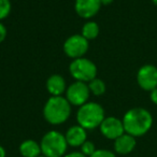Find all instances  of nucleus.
Segmentation results:
<instances>
[{"label": "nucleus", "instance_id": "ddd939ff", "mask_svg": "<svg viewBox=\"0 0 157 157\" xmlns=\"http://www.w3.org/2000/svg\"><path fill=\"white\" fill-rule=\"evenodd\" d=\"M46 90L51 96H61L67 90L65 78L60 74H53L46 81Z\"/></svg>", "mask_w": 157, "mask_h": 157}, {"label": "nucleus", "instance_id": "b1692460", "mask_svg": "<svg viewBox=\"0 0 157 157\" xmlns=\"http://www.w3.org/2000/svg\"><path fill=\"white\" fill-rule=\"evenodd\" d=\"M113 1L114 0H100V2L102 6H109V5H111Z\"/></svg>", "mask_w": 157, "mask_h": 157}, {"label": "nucleus", "instance_id": "6e6552de", "mask_svg": "<svg viewBox=\"0 0 157 157\" xmlns=\"http://www.w3.org/2000/svg\"><path fill=\"white\" fill-rule=\"evenodd\" d=\"M138 85L146 92L157 87V67L154 65H144L137 72Z\"/></svg>", "mask_w": 157, "mask_h": 157}, {"label": "nucleus", "instance_id": "423d86ee", "mask_svg": "<svg viewBox=\"0 0 157 157\" xmlns=\"http://www.w3.org/2000/svg\"><path fill=\"white\" fill-rule=\"evenodd\" d=\"M90 95V92L88 88V84L84 82L75 81L68 86L66 90V99L69 101L71 105H76V107H81L88 102Z\"/></svg>", "mask_w": 157, "mask_h": 157}, {"label": "nucleus", "instance_id": "412c9836", "mask_svg": "<svg viewBox=\"0 0 157 157\" xmlns=\"http://www.w3.org/2000/svg\"><path fill=\"white\" fill-rule=\"evenodd\" d=\"M150 99L155 105H157V87L150 92Z\"/></svg>", "mask_w": 157, "mask_h": 157}, {"label": "nucleus", "instance_id": "9b49d317", "mask_svg": "<svg viewBox=\"0 0 157 157\" xmlns=\"http://www.w3.org/2000/svg\"><path fill=\"white\" fill-rule=\"evenodd\" d=\"M66 141L68 145L72 147H80L84 142L87 140V132L86 129L80 125L71 126L65 133Z\"/></svg>", "mask_w": 157, "mask_h": 157}, {"label": "nucleus", "instance_id": "f257e3e1", "mask_svg": "<svg viewBox=\"0 0 157 157\" xmlns=\"http://www.w3.org/2000/svg\"><path fill=\"white\" fill-rule=\"evenodd\" d=\"M125 132L138 138L146 135L153 126V116L144 108H132L123 116Z\"/></svg>", "mask_w": 157, "mask_h": 157}, {"label": "nucleus", "instance_id": "dca6fc26", "mask_svg": "<svg viewBox=\"0 0 157 157\" xmlns=\"http://www.w3.org/2000/svg\"><path fill=\"white\" fill-rule=\"evenodd\" d=\"M88 88H90V94L95 96H102L105 93V84L100 78H94L93 81L88 83Z\"/></svg>", "mask_w": 157, "mask_h": 157}, {"label": "nucleus", "instance_id": "f3484780", "mask_svg": "<svg viewBox=\"0 0 157 157\" xmlns=\"http://www.w3.org/2000/svg\"><path fill=\"white\" fill-rule=\"evenodd\" d=\"M11 8L12 6L10 0H0V22L9 16Z\"/></svg>", "mask_w": 157, "mask_h": 157}, {"label": "nucleus", "instance_id": "aec40b11", "mask_svg": "<svg viewBox=\"0 0 157 157\" xmlns=\"http://www.w3.org/2000/svg\"><path fill=\"white\" fill-rule=\"evenodd\" d=\"M7 38V28L6 26L0 22V43L3 42Z\"/></svg>", "mask_w": 157, "mask_h": 157}, {"label": "nucleus", "instance_id": "4468645a", "mask_svg": "<svg viewBox=\"0 0 157 157\" xmlns=\"http://www.w3.org/2000/svg\"><path fill=\"white\" fill-rule=\"evenodd\" d=\"M20 154L23 157H38L42 154L40 143L35 140H25L20 145Z\"/></svg>", "mask_w": 157, "mask_h": 157}, {"label": "nucleus", "instance_id": "7ed1b4c3", "mask_svg": "<svg viewBox=\"0 0 157 157\" xmlns=\"http://www.w3.org/2000/svg\"><path fill=\"white\" fill-rule=\"evenodd\" d=\"M105 118V110L97 102H86L78 108L76 113L78 125L86 130H92L99 127Z\"/></svg>", "mask_w": 157, "mask_h": 157}, {"label": "nucleus", "instance_id": "0eeeda50", "mask_svg": "<svg viewBox=\"0 0 157 157\" xmlns=\"http://www.w3.org/2000/svg\"><path fill=\"white\" fill-rule=\"evenodd\" d=\"M90 44L82 35H73L63 43V52L70 58H81L87 53Z\"/></svg>", "mask_w": 157, "mask_h": 157}, {"label": "nucleus", "instance_id": "a878e982", "mask_svg": "<svg viewBox=\"0 0 157 157\" xmlns=\"http://www.w3.org/2000/svg\"><path fill=\"white\" fill-rule=\"evenodd\" d=\"M38 157H45V156H44V155H42V154H41V155H40V156H38Z\"/></svg>", "mask_w": 157, "mask_h": 157}, {"label": "nucleus", "instance_id": "2eb2a0df", "mask_svg": "<svg viewBox=\"0 0 157 157\" xmlns=\"http://www.w3.org/2000/svg\"><path fill=\"white\" fill-rule=\"evenodd\" d=\"M99 26L96 22H87L82 27L81 35L85 38L86 40H94L98 37L99 35Z\"/></svg>", "mask_w": 157, "mask_h": 157}, {"label": "nucleus", "instance_id": "9d476101", "mask_svg": "<svg viewBox=\"0 0 157 157\" xmlns=\"http://www.w3.org/2000/svg\"><path fill=\"white\" fill-rule=\"evenodd\" d=\"M100 0H75L74 9L82 18H92L99 12L101 8Z\"/></svg>", "mask_w": 157, "mask_h": 157}, {"label": "nucleus", "instance_id": "a211bd4d", "mask_svg": "<svg viewBox=\"0 0 157 157\" xmlns=\"http://www.w3.org/2000/svg\"><path fill=\"white\" fill-rule=\"evenodd\" d=\"M80 147H81V151H80V152L83 153L86 157H90V155L94 154V152L97 150L96 146H95V144H94V142L88 141V140H86V141L84 142Z\"/></svg>", "mask_w": 157, "mask_h": 157}, {"label": "nucleus", "instance_id": "5701e85b", "mask_svg": "<svg viewBox=\"0 0 157 157\" xmlns=\"http://www.w3.org/2000/svg\"><path fill=\"white\" fill-rule=\"evenodd\" d=\"M7 156V152H6L5 147L2 145H0V157H6Z\"/></svg>", "mask_w": 157, "mask_h": 157}, {"label": "nucleus", "instance_id": "1a4fd4ad", "mask_svg": "<svg viewBox=\"0 0 157 157\" xmlns=\"http://www.w3.org/2000/svg\"><path fill=\"white\" fill-rule=\"evenodd\" d=\"M99 129L103 137L109 140H113V141L121 137L123 133H125L123 121L115 116L105 117L99 126Z\"/></svg>", "mask_w": 157, "mask_h": 157}, {"label": "nucleus", "instance_id": "f8f14e48", "mask_svg": "<svg viewBox=\"0 0 157 157\" xmlns=\"http://www.w3.org/2000/svg\"><path fill=\"white\" fill-rule=\"evenodd\" d=\"M137 140L135 137L128 133H123L121 137L114 140V151L116 154L120 155H128L136 148Z\"/></svg>", "mask_w": 157, "mask_h": 157}, {"label": "nucleus", "instance_id": "393cba45", "mask_svg": "<svg viewBox=\"0 0 157 157\" xmlns=\"http://www.w3.org/2000/svg\"><path fill=\"white\" fill-rule=\"evenodd\" d=\"M152 2L154 3L155 6H157V0H152Z\"/></svg>", "mask_w": 157, "mask_h": 157}, {"label": "nucleus", "instance_id": "39448f33", "mask_svg": "<svg viewBox=\"0 0 157 157\" xmlns=\"http://www.w3.org/2000/svg\"><path fill=\"white\" fill-rule=\"evenodd\" d=\"M69 71L75 81L84 83H90L97 76L96 65L90 59L84 57L73 59L69 66Z\"/></svg>", "mask_w": 157, "mask_h": 157}, {"label": "nucleus", "instance_id": "4be33fe9", "mask_svg": "<svg viewBox=\"0 0 157 157\" xmlns=\"http://www.w3.org/2000/svg\"><path fill=\"white\" fill-rule=\"evenodd\" d=\"M63 157H86L82 152H71L66 154Z\"/></svg>", "mask_w": 157, "mask_h": 157}, {"label": "nucleus", "instance_id": "6ab92c4d", "mask_svg": "<svg viewBox=\"0 0 157 157\" xmlns=\"http://www.w3.org/2000/svg\"><path fill=\"white\" fill-rule=\"evenodd\" d=\"M90 157H116L115 153L111 152L109 150H105V148H99L94 152V154L90 155Z\"/></svg>", "mask_w": 157, "mask_h": 157}, {"label": "nucleus", "instance_id": "f03ea898", "mask_svg": "<svg viewBox=\"0 0 157 157\" xmlns=\"http://www.w3.org/2000/svg\"><path fill=\"white\" fill-rule=\"evenodd\" d=\"M71 114V105L63 96H51L43 108V116L51 125H61Z\"/></svg>", "mask_w": 157, "mask_h": 157}, {"label": "nucleus", "instance_id": "20e7f679", "mask_svg": "<svg viewBox=\"0 0 157 157\" xmlns=\"http://www.w3.org/2000/svg\"><path fill=\"white\" fill-rule=\"evenodd\" d=\"M40 146L42 155L45 157H63L67 152L68 143L65 135L57 130H51L42 137Z\"/></svg>", "mask_w": 157, "mask_h": 157}]
</instances>
